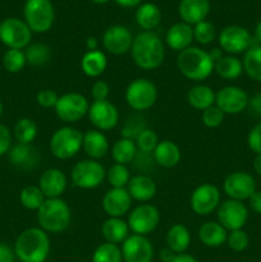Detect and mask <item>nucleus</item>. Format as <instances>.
<instances>
[{"label": "nucleus", "instance_id": "nucleus-1", "mask_svg": "<svg viewBox=\"0 0 261 262\" xmlns=\"http://www.w3.org/2000/svg\"><path fill=\"white\" fill-rule=\"evenodd\" d=\"M130 56L138 68L154 71L164 63L165 46L156 33L142 31L133 38Z\"/></svg>", "mask_w": 261, "mask_h": 262}, {"label": "nucleus", "instance_id": "nucleus-2", "mask_svg": "<svg viewBox=\"0 0 261 262\" xmlns=\"http://www.w3.org/2000/svg\"><path fill=\"white\" fill-rule=\"evenodd\" d=\"M13 250L20 262H45L50 253V238L41 228H27L17 237Z\"/></svg>", "mask_w": 261, "mask_h": 262}, {"label": "nucleus", "instance_id": "nucleus-3", "mask_svg": "<svg viewBox=\"0 0 261 262\" xmlns=\"http://www.w3.org/2000/svg\"><path fill=\"white\" fill-rule=\"evenodd\" d=\"M177 67L183 77L189 81L200 82L209 78L214 72V61L206 50L189 46L186 50L178 53Z\"/></svg>", "mask_w": 261, "mask_h": 262}, {"label": "nucleus", "instance_id": "nucleus-4", "mask_svg": "<svg viewBox=\"0 0 261 262\" xmlns=\"http://www.w3.org/2000/svg\"><path fill=\"white\" fill-rule=\"evenodd\" d=\"M37 222L44 232L58 234L71 225L72 210L63 199H46L37 210Z\"/></svg>", "mask_w": 261, "mask_h": 262}, {"label": "nucleus", "instance_id": "nucleus-5", "mask_svg": "<svg viewBox=\"0 0 261 262\" xmlns=\"http://www.w3.org/2000/svg\"><path fill=\"white\" fill-rule=\"evenodd\" d=\"M83 133L71 125L58 128L51 135L49 147L54 158L58 160H69L82 150Z\"/></svg>", "mask_w": 261, "mask_h": 262}, {"label": "nucleus", "instance_id": "nucleus-6", "mask_svg": "<svg viewBox=\"0 0 261 262\" xmlns=\"http://www.w3.org/2000/svg\"><path fill=\"white\" fill-rule=\"evenodd\" d=\"M23 17L30 30L35 33H45L53 27L55 10L51 0H26Z\"/></svg>", "mask_w": 261, "mask_h": 262}, {"label": "nucleus", "instance_id": "nucleus-7", "mask_svg": "<svg viewBox=\"0 0 261 262\" xmlns=\"http://www.w3.org/2000/svg\"><path fill=\"white\" fill-rule=\"evenodd\" d=\"M124 99L128 106L135 112H146L158 101V89L147 78H136L127 86Z\"/></svg>", "mask_w": 261, "mask_h": 262}, {"label": "nucleus", "instance_id": "nucleus-8", "mask_svg": "<svg viewBox=\"0 0 261 262\" xmlns=\"http://www.w3.org/2000/svg\"><path fill=\"white\" fill-rule=\"evenodd\" d=\"M106 178V170L100 161L86 159L72 168L71 181L74 187L81 189H94L101 186Z\"/></svg>", "mask_w": 261, "mask_h": 262}, {"label": "nucleus", "instance_id": "nucleus-9", "mask_svg": "<svg viewBox=\"0 0 261 262\" xmlns=\"http://www.w3.org/2000/svg\"><path fill=\"white\" fill-rule=\"evenodd\" d=\"M32 40V31L25 20L15 17L5 18L0 22V41L8 49L25 50Z\"/></svg>", "mask_w": 261, "mask_h": 262}, {"label": "nucleus", "instance_id": "nucleus-10", "mask_svg": "<svg viewBox=\"0 0 261 262\" xmlns=\"http://www.w3.org/2000/svg\"><path fill=\"white\" fill-rule=\"evenodd\" d=\"M89 109L90 102L84 95L78 92H68L59 96L54 112L61 122L72 124L86 117Z\"/></svg>", "mask_w": 261, "mask_h": 262}, {"label": "nucleus", "instance_id": "nucleus-11", "mask_svg": "<svg viewBox=\"0 0 261 262\" xmlns=\"http://www.w3.org/2000/svg\"><path fill=\"white\" fill-rule=\"evenodd\" d=\"M127 223L132 234L147 237L158 228L160 223V211L151 204H140L129 212Z\"/></svg>", "mask_w": 261, "mask_h": 262}, {"label": "nucleus", "instance_id": "nucleus-12", "mask_svg": "<svg viewBox=\"0 0 261 262\" xmlns=\"http://www.w3.org/2000/svg\"><path fill=\"white\" fill-rule=\"evenodd\" d=\"M217 42L219 48L228 55H237V54L246 53L252 46V37L247 28L230 25L220 31Z\"/></svg>", "mask_w": 261, "mask_h": 262}, {"label": "nucleus", "instance_id": "nucleus-13", "mask_svg": "<svg viewBox=\"0 0 261 262\" xmlns=\"http://www.w3.org/2000/svg\"><path fill=\"white\" fill-rule=\"evenodd\" d=\"M222 204L219 188L211 183H202L193 189L189 200L192 211L199 216H207L217 210Z\"/></svg>", "mask_w": 261, "mask_h": 262}, {"label": "nucleus", "instance_id": "nucleus-14", "mask_svg": "<svg viewBox=\"0 0 261 262\" xmlns=\"http://www.w3.org/2000/svg\"><path fill=\"white\" fill-rule=\"evenodd\" d=\"M217 223L228 232L243 229L248 219V209L242 201L225 200L217 207Z\"/></svg>", "mask_w": 261, "mask_h": 262}, {"label": "nucleus", "instance_id": "nucleus-15", "mask_svg": "<svg viewBox=\"0 0 261 262\" xmlns=\"http://www.w3.org/2000/svg\"><path fill=\"white\" fill-rule=\"evenodd\" d=\"M223 191L228 199L235 201L248 200L256 191V181L247 171H233L225 177L223 182Z\"/></svg>", "mask_w": 261, "mask_h": 262}, {"label": "nucleus", "instance_id": "nucleus-16", "mask_svg": "<svg viewBox=\"0 0 261 262\" xmlns=\"http://www.w3.org/2000/svg\"><path fill=\"white\" fill-rule=\"evenodd\" d=\"M87 117L95 129H99L101 132L114 129L119 124V110L109 100L92 101L90 104Z\"/></svg>", "mask_w": 261, "mask_h": 262}, {"label": "nucleus", "instance_id": "nucleus-17", "mask_svg": "<svg viewBox=\"0 0 261 262\" xmlns=\"http://www.w3.org/2000/svg\"><path fill=\"white\" fill-rule=\"evenodd\" d=\"M247 92L237 86H225L215 92V105L224 114L235 115L242 113L248 106Z\"/></svg>", "mask_w": 261, "mask_h": 262}, {"label": "nucleus", "instance_id": "nucleus-18", "mask_svg": "<svg viewBox=\"0 0 261 262\" xmlns=\"http://www.w3.org/2000/svg\"><path fill=\"white\" fill-rule=\"evenodd\" d=\"M123 262H153L155 251L151 241L145 235L130 234L122 243Z\"/></svg>", "mask_w": 261, "mask_h": 262}, {"label": "nucleus", "instance_id": "nucleus-19", "mask_svg": "<svg viewBox=\"0 0 261 262\" xmlns=\"http://www.w3.org/2000/svg\"><path fill=\"white\" fill-rule=\"evenodd\" d=\"M133 36L125 26L114 25L105 30L102 35V46L113 55H124L130 51Z\"/></svg>", "mask_w": 261, "mask_h": 262}, {"label": "nucleus", "instance_id": "nucleus-20", "mask_svg": "<svg viewBox=\"0 0 261 262\" xmlns=\"http://www.w3.org/2000/svg\"><path fill=\"white\" fill-rule=\"evenodd\" d=\"M132 202L127 188H110L102 197V210L109 217H123L130 212Z\"/></svg>", "mask_w": 261, "mask_h": 262}, {"label": "nucleus", "instance_id": "nucleus-21", "mask_svg": "<svg viewBox=\"0 0 261 262\" xmlns=\"http://www.w3.org/2000/svg\"><path fill=\"white\" fill-rule=\"evenodd\" d=\"M37 186L46 199H60L68 186V178L60 169L49 168L40 176Z\"/></svg>", "mask_w": 261, "mask_h": 262}, {"label": "nucleus", "instance_id": "nucleus-22", "mask_svg": "<svg viewBox=\"0 0 261 262\" xmlns=\"http://www.w3.org/2000/svg\"><path fill=\"white\" fill-rule=\"evenodd\" d=\"M125 188L132 200L141 202V204H147L148 201H151L158 191V187H156L154 179L147 174L142 173L130 177Z\"/></svg>", "mask_w": 261, "mask_h": 262}, {"label": "nucleus", "instance_id": "nucleus-23", "mask_svg": "<svg viewBox=\"0 0 261 262\" xmlns=\"http://www.w3.org/2000/svg\"><path fill=\"white\" fill-rule=\"evenodd\" d=\"M82 148L89 159L97 160L105 158L110 151V143L104 132L99 129H89L83 133Z\"/></svg>", "mask_w": 261, "mask_h": 262}, {"label": "nucleus", "instance_id": "nucleus-24", "mask_svg": "<svg viewBox=\"0 0 261 262\" xmlns=\"http://www.w3.org/2000/svg\"><path fill=\"white\" fill-rule=\"evenodd\" d=\"M210 13V0H181L178 14L182 22L194 26L206 19Z\"/></svg>", "mask_w": 261, "mask_h": 262}, {"label": "nucleus", "instance_id": "nucleus-25", "mask_svg": "<svg viewBox=\"0 0 261 262\" xmlns=\"http://www.w3.org/2000/svg\"><path fill=\"white\" fill-rule=\"evenodd\" d=\"M12 165L22 170H32L40 164V154L32 145L17 143L8 152Z\"/></svg>", "mask_w": 261, "mask_h": 262}, {"label": "nucleus", "instance_id": "nucleus-26", "mask_svg": "<svg viewBox=\"0 0 261 262\" xmlns=\"http://www.w3.org/2000/svg\"><path fill=\"white\" fill-rule=\"evenodd\" d=\"M193 40V27L184 22L174 23L171 27H169L165 35L166 45L178 53L192 46Z\"/></svg>", "mask_w": 261, "mask_h": 262}, {"label": "nucleus", "instance_id": "nucleus-27", "mask_svg": "<svg viewBox=\"0 0 261 262\" xmlns=\"http://www.w3.org/2000/svg\"><path fill=\"white\" fill-rule=\"evenodd\" d=\"M155 164L163 168L170 169L179 164L182 159V151L176 142L170 140H163L158 143L153 152Z\"/></svg>", "mask_w": 261, "mask_h": 262}, {"label": "nucleus", "instance_id": "nucleus-28", "mask_svg": "<svg viewBox=\"0 0 261 262\" xmlns=\"http://www.w3.org/2000/svg\"><path fill=\"white\" fill-rule=\"evenodd\" d=\"M101 234L105 242L119 246L129 237L130 229L122 217H107L101 225Z\"/></svg>", "mask_w": 261, "mask_h": 262}, {"label": "nucleus", "instance_id": "nucleus-29", "mask_svg": "<svg viewBox=\"0 0 261 262\" xmlns=\"http://www.w3.org/2000/svg\"><path fill=\"white\" fill-rule=\"evenodd\" d=\"M197 234L202 245L210 248H216L227 242L228 230L217 222H206L200 227Z\"/></svg>", "mask_w": 261, "mask_h": 262}, {"label": "nucleus", "instance_id": "nucleus-30", "mask_svg": "<svg viewBox=\"0 0 261 262\" xmlns=\"http://www.w3.org/2000/svg\"><path fill=\"white\" fill-rule=\"evenodd\" d=\"M191 245V232L184 224L171 225L166 233V246L176 255L184 253Z\"/></svg>", "mask_w": 261, "mask_h": 262}, {"label": "nucleus", "instance_id": "nucleus-31", "mask_svg": "<svg viewBox=\"0 0 261 262\" xmlns=\"http://www.w3.org/2000/svg\"><path fill=\"white\" fill-rule=\"evenodd\" d=\"M107 68V58L104 51H86L81 59V69L90 78H97Z\"/></svg>", "mask_w": 261, "mask_h": 262}, {"label": "nucleus", "instance_id": "nucleus-32", "mask_svg": "<svg viewBox=\"0 0 261 262\" xmlns=\"http://www.w3.org/2000/svg\"><path fill=\"white\" fill-rule=\"evenodd\" d=\"M161 10L154 3H143L136 10V22L143 31L153 32L161 22Z\"/></svg>", "mask_w": 261, "mask_h": 262}, {"label": "nucleus", "instance_id": "nucleus-33", "mask_svg": "<svg viewBox=\"0 0 261 262\" xmlns=\"http://www.w3.org/2000/svg\"><path fill=\"white\" fill-rule=\"evenodd\" d=\"M187 101L193 109L204 112L207 107L215 105V92L206 84H194L187 92Z\"/></svg>", "mask_w": 261, "mask_h": 262}, {"label": "nucleus", "instance_id": "nucleus-34", "mask_svg": "<svg viewBox=\"0 0 261 262\" xmlns=\"http://www.w3.org/2000/svg\"><path fill=\"white\" fill-rule=\"evenodd\" d=\"M110 152H112V158L114 160V163L122 164V165H128V164L133 163V160L136 159L138 148L133 140L120 137L112 146Z\"/></svg>", "mask_w": 261, "mask_h": 262}, {"label": "nucleus", "instance_id": "nucleus-35", "mask_svg": "<svg viewBox=\"0 0 261 262\" xmlns=\"http://www.w3.org/2000/svg\"><path fill=\"white\" fill-rule=\"evenodd\" d=\"M214 72H216L217 76L223 79H237L243 73L242 60L235 55H224L214 64Z\"/></svg>", "mask_w": 261, "mask_h": 262}, {"label": "nucleus", "instance_id": "nucleus-36", "mask_svg": "<svg viewBox=\"0 0 261 262\" xmlns=\"http://www.w3.org/2000/svg\"><path fill=\"white\" fill-rule=\"evenodd\" d=\"M243 72L253 81L261 82V45H252L243 56Z\"/></svg>", "mask_w": 261, "mask_h": 262}, {"label": "nucleus", "instance_id": "nucleus-37", "mask_svg": "<svg viewBox=\"0 0 261 262\" xmlns=\"http://www.w3.org/2000/svg\"><path fill=\"white\" fill-rule=\"evenodd\" d=\"M13 135L18 143L30 145L36 140L38 135L37 124L31 118H20L17 120L13 128Z\"/></svg>", "mask_w": 261, "mask_h": 262}, {"label": "nucleus", "instance_id": "nucleus-38", "mask_svg": "<svg viewBox=\"0 0 261 262\" xmlns=\"http://www.w3.org/2000/svg\"><path fill=\"white\" fill-rule=\"evenodd\" d=\"M25 55L27 64L32 67H41L50 60L51 50L46 43L35 42L30 43L25 49Z\"/></svg>", "mask_w": 261, "mask_h": 262}, {"label": "nucleus", "instance_id": "nucleus-39", "mask_svg": "<svg viewBox=\"0 0 261 262\" xmlns=\"http://www.w3.org/2000/svg\"><path fill=\"white\" fill-rule=\"evenodd\" d=\"M46 197L44 196L42 191L38 186H26L19 193V201L25 209L30 211H37L42 204L45 202Z\"/></svg>", "mask_w": 261, "mask_h": 262}, {"label": "nucleus", "instance_id": "nucleus-40", "mask_svg": "<svg viewBox=\"0 0 261 262\" xmlns=\"http://www.w3.org/2000/svg\"><path fill=\"white\" fill-rule=\"evenodd\" d=\"M91 262H123L122 250L119 246L104 242L94 251Z\"/></svg>", "mask_w": 261, "mask_h": 262}, {"label": "nucleus", "instance_id": "nucleus-41", "mask_svg": "<svg viewBox=\"0 0 261 262\" xmlns=\"http://www.w3.org/2000/svg\"><path fill=\"white\" fill-rule=\"evenodd\" d=\"M130 177L128 166L122 164L114 163L106 171V179L112 188H125Z\"/></svg>", "mask_w": 261, "mask_h": 262}, {"label": "nucleus", "instance_id": "nucleus-42", "mask_svg": "<svg viewBox=\"0 0 261 262\" xmlns=\"http://www.w3.org/2000/svg\"><path fill=\"white\" fill-rule=\"evenodd\" d=\"M27 64L25 50L18 49H8L3 55V67L8 73H18Z\"/></svg>", "mask_w": 261, "mask_h": 262}, {"label": "nucleus", "instance_id": "nucleus-43", "mask_svg": "<svg viewBox=\"0 0 261 262\" xmlns=\"http://www.w3.org/2000/svg\"><path fill=\"white\" fill-rule=\"evenodd\" d=\"M135 142L138 151L145 154H153L160 141H159V136L155 130L150 129V128H146V129H143L142 132L138 135V137L136 138Z\"/></svg>", "mask_w": 261, "mask_h": 262}, {"label": "nucleus", "instance_id": "nucleus-44", "mask_svg": "<svg viewBox=\"0 0 261 262\" xmlns=\"http://www.w3.org/2000/svg\"><path fill=\"white\" fill-rule=\"evenodd\" d=\"M216 31L215 26L209 20H202L193 26V38L201 45H209L215 40Z\"/></svg>", "mask_w": 261, "mask_h": 262}, {"label": "nucleus", "instance_id": "nucleus-45", "mask_svg": "<svg viewBox=\"0 0 261 262\" xmlns=\"http://www.w3.org/2000/svg\"><path fill=\"white\" fill-rule=\"evenodd\" d=\"M225 243L234 252H243L248 247L250 238H248V234L243 229L233 230V232H228L227 242Z\"/></svg>", "mask_w": 261, "mask_h": 262}, {"label": "nucleus", "instance_id": "nucleus-46", "mask_svg": "<svg viewBox=\"0 0 261 262\" xmlns=\"http://www.w3.org/2000/svg\"><path fill=\"white\" fill-rule=\"evenodd\" d=\"M225 114L216 106V105H212V106L207 107L202 112L201 114V120L204 123L205 127L207 128H217L223 124L224 122Z\"/></svg>", "mask_w": 261, "mask_h": 262}, {"label": "nucleus", "instance_id": "nucleus-47", "mask_svg": "<svg viewBox=\"0 0 261 262\" xmlns=\"http://www.w3.org/2000/svg\"><path fill=\"white\" fill-rule=\"evenodd\" d=\"M146 124L140 117H130L127 122L124 123L122 128V137L123 138H129V140L136 141L141 132L146 129Z\"/></svg>", "mask_w": 261, "mask_h": 262}, {"label": "nucleus", "instance_id": "nucleus-48", "mask_svg": "<svg viewBox=\"0 0 261 262\" xmlns=\"http://www.w3.org/2000/svg\"><path fill=\"white\" fill-rule=\"evenodd\" d=\"M59 100V95L51 89L40 90L36 95V101L44 109H54Z\"/></svg>", "mask_w": 261, "mask_h": 262}, {"label": "nucleus", "instance_id": "nucleus-49", "mask_svg": "<svg viewBox=\"0 0 261 262\" xmlns=\"http://www.w3.org/2000/svg\"><path fill=\"white\" fill-rule=\"evenodd\" d=\"M110 86L105 81H95L91 86V96L94 101L109 100Z\"/></svg>", "mask_w": 261, "mask_h": 262}, {"label": "nucleus", "instance_id": "nucleus-50", "mask_svg": "<svg viewBox=\"0 0 261 262\" xmlns=\"http://www.w3.org/2000/svg\"><path fill=\"white\" fill-rule=\"evenodd\" d=\"M247 145L252 152L256 155L261 154V123L256 124L252 129L250 130L247 137Z\"/></svg>", "mask_w": 261, "mask_h": 262}, {"label": "nucleus", "instance_id": "nucleus-51", "mask_svg": "<svg viewBox=\"0 0 261 262\" xmlns=\"http://www.w3.org/2000/svg\"><path fill=\"white\" fill-rule=\"evenodd\" d=\"M12 148V132L7 125L0 123V156L8 154Z\"/></svg>", "mask_w": 261, "mask_h": 262}, {"label": "nucleus", "instance_id": "nucleus-52", "mask_svg": "<svg viewBox=\"0 0 261 262\" xmlns=\"http://www.w3.org/2000/svg\"><path fill=\"white\" fill-rule=\"evenodd\" d=\"M14 250L5 243H0V262H14Z\"/></svg>", "mask_w": 261, "mask_h": 262}, {"label": "nucleus", "instance_id": "nucleus-53", "mask_svg": "<svg viewBox=\"0 0 261 262\" xmlns=\"http://www.w3.org/2000/svg\"><path fill=\"white\" fill-rule=\"evenodd\" d=\"M248 109L251 110L253 115L256 117H261V94L255 95L248 100Z\"/></svg>", "mask_w": 261, "mask_h": 262}, {"label": "nucleus", "instance_id": "nucleus-54", "mask_svg": "<svg viewBox=\"0 0 261 262\" xmlns=\"http://www.w3.org/2000/svg\"><path fill=\"white\" fill-rule=\"evenodd\" d=\"M248 206L256 214H261V191H256L248 199Z\"/></svg>", "mask_w": 261, "mask_h": 262}, {"label": "nucleus", "instance_id": "nucleus-55", "mask_svg": "<svg viewBox=\"0 0 261 262\" xmlns=\"http://www.w3.org/2000/svg\"><path fill=\"white\" fill-rule=\"evenodd\" d=\"M176 253L170 250V248L165 247L159 252V258H160L163 262H171L176 258Z\"/></svg>", "mask_w": 261, "mask_h": 262}, {"label": "nucleus", "instance_id": "nucleus-56", "mask_svg": "<svg viewBox=\"0 0 261 262\" xmlns=\"http://www.w3.org/2000/svg\"><path fill=\"white\" fill-rule=\"evenodd\" d=\"M114 2L123 8H135L141 5L142 0H114Z\"/></svg>", "mask_w": 261, "mask_h": 262}, {"label": "nucleus", "instance_id": "nucleus-57", "mask_svg": "<svg viewBox=\"0 0 261 262\" xmlns=\"http://www.w3.org/2000/svg\"><path fill=\"white\" fill-rule=\"evenodd\" d=\"M207 53H209L210 58H211V60L214 61V64L216 63L217 60H220L223 56H224V51H223L220 48H214V49H211L210 51H207Z\"/></svg>", "mask_w": 261, "mask_h": 262}, {"label": "nucleus", "instance_id": "nucleus-58", "mask_svg": "<svg viewBox=\"0 0 261 262\" xmlns=\"http://www.w3.org/2000/svg\"><path fill=\"white\" fill-rule=\"evenodd\" d=\"M86 48H87V51L99 50V41H97V38L94 37V36H90V37H87L86 38Z\"/></svg>", "mask_w": 261, "mask_h": 262}, {"label": "nucleus", "instance_id": "nucleus-59", "mask_svg": "<svg viewBox=\"0 0 261 262\" xmlns=\"http://www.w3.org/2000/svg\"><path fill=\"white\" fill-rule=\"evenodd\" d=\"M171 262H199V261H197L192 255H188V253L184 252V253H179V255H177L176 258H174Z\"/></svg>", "mask_w": 261, "mask_h": 262}, {"label": "nucleus", "instance_id": "nucleus-60", "mask_svg": "<svg viewBox=\"0 0 261 262\" xmlns=\"http://www.w3.org/2000/svg\"><path fill=\"white\" fill-rule=\"evenodd\" d=\"M253 170L257 176L261 177V154L256 155L255 159H253Z\"/></svg>", "mask_w": 261, "mask_h": 262}, {"label": "nucleus", "instance_id": "nucleus-61", "mask_svg": "<svg viewBox=\"0 0 261 262\" xmlns=\"http://www.w3.org/2000/svg\"><path fill=\"white\" fill-rule=\"evenodd\" d=\"M255 38L261 43V20L256 25L255 28Z\"/></svg>", "mask_w": 261, "mask_h": 262}, {"label": "nucleus", "instance_id": "nucleus-62", "mask_svg": "<svg viewBox=\"0 0 261 262\" xmlns=\"http://www.w3.org/2000/svg\"><path fill=\"white\" fill-rule=\"evenodd\" d=\"M92 3H95V4H106L109 0H91Z\"/></svg>", "mask_w": 261, "mask_h": 262}, {"label": "nucleus", "instance_id": "nucleus-63", "mask_svg": "<svg viewBox=\"0 0 261 262\" xmlns=\"http://www.w3.org/2000/svg\"><path fill=\"white\" fill-rule=\"evenodd\" d=\"M3 110H4V106H3V102H2V100H0V117L3 115Z\"/></svg>", "mask_w": 261, "mask_h": 262}]
</instances>
